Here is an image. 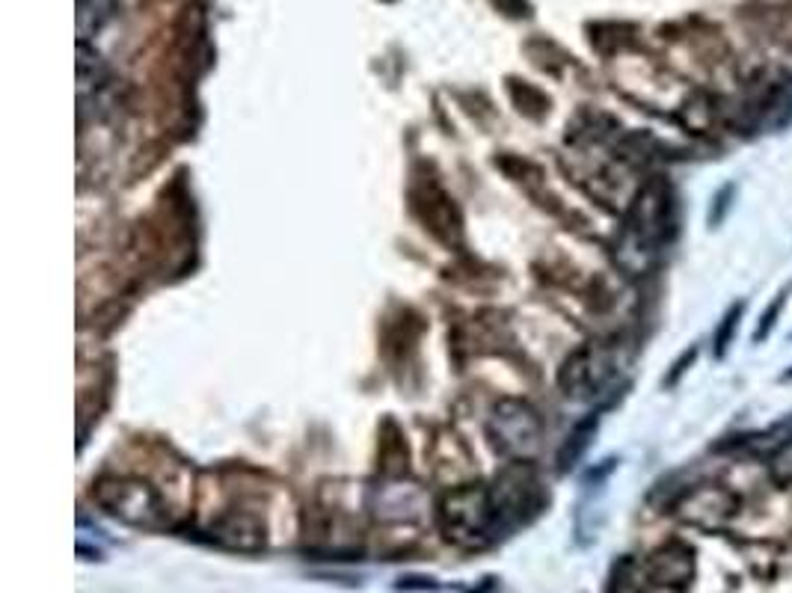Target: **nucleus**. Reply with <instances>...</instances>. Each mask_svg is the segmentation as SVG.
I'll return each mask as SVG.
<instances>
[{
  "label": "nucleus",
  "mask_w": 792,
  "mask_h": 593,
  "mask_svg": "<svg viewBox=\"0 0 792 593\" xmlns=\"http://www.w3.org/2000/svg\"><path fill=\"white\" fill-rule=\"evenodd\" d=\"M440 526L451 543L479 549L493 543L510 526L499 493L490 486H460L442 498Z\"/></svg>",
  "instance_id": "1"
},
{
  "label": "nucleus",
  "mask_w": 792,
  "mask_h": 593,
  "mask_svg": "<svg viewBox=\"0 0 792 593\" xmlns=\"http://www.w3.org/2000/svg\"><path fill=\"white\" fill-rule=\"evenodd\" d=\"M666 215H668V196L662 187H647L645 194L638 196L629 220L624 226V238H620V259L624 264L629 255H638L636 271H645L647 255L656 253V246L666 238Z\"/></svg>",
  "instance_id": "2"
},
{
  "label": "nucleus",
  "mask_w": 792,
  "mask_h": 593,
  "mask_svg": "<svg viewBox=\"0 0 792 593\" xmlns=\"http://www.w3.org/2000/svg\"><path fill=\"white\" fill-rule=\"evenodd\" d=\"M96 502L110 516H117L128 526L157 528L164 526V505L148 484L128 481V477H110L96 486Z\"/></svg>",
  "instance_id": "3"
},
{
  "label": "nucleus",
  "mask_w": 792,
  "mask_h": 593,
  "mask_svg": "<svg viewBox=\"0 0 792 593\" xmlns=\"http://www.w3.org/2000/svg\"><path fill=\"white\" fill-rule=\"evenodd\" d=\"M617 360H615V348L608 344H600V341H591L585 348H579L561 369V377H558V386L564 389L568 398L585 400L594 398L600 389H606L608 380L615 377Z\"/></svg>",
  "instance_id": "4"
},
{
  "label": "nucleus",
  "mask_w": 792,
  "mask_h": 593,
  "mask_svg": "<svg viewBox=\"0 0 792 593\" xmlns=\"http://www.w3.org/2000/svg\"><path fill=\"white\" fill-rule=\"evenodd\" d=\"M490 430L496 437V448L508 458H528L538 448V416H535V409L517 404V400H505L502 407H496Z\"/></svg>",
  "instance_id": "5"
},
{
  "label": "nucleus",
  "mask_w": 792,
  "mask_h": 593,
  "mask_svg": "<svg viewBox=\"0 0 792 593\" xmlns=\"http://www.w3.org/2000/svg\"><path fill=\"white\" fill-rule=\"evenodd\" d=\"M692 573H695V561L683 546H668L662 552H656L647 564V575L659 587H685Z\"/></svg>",
  "instance_id": "6"
},
{
  "label": "nucleus",
  "mask_w": 792,
  "mask_h": 593,
  "mask_svg": "<svg viewBox=\"0 0 792 593\" xmlns=\"http://www.w3.org/2000/svg\"><path fill=\"white\" fill-rule=\"evenodd\" d=\"M215 537L229 549H241V552H255L264 543L262 528L250 516H229L215 528Z\"/></svg>",
  "instance_id": "7"
},
{
  "label": "nucleus",
  "mask_w": 792,
  "mask_h": 593,
  "mask_svg": "<svg viewBox=\"0 0 792 593\" xmlns=\"http://www.w3.org/2000/svg\"><path fill=\"white\" fill-rule=\"evenodd\" d=\"M108 80V66L98 51H92L87 42H78V96L87 98V92H98Z\"/></svg>",
  "instance_id": "8"
},
{
  "label": "nucleus",
  "mask_w": 792,
  "mask_h": 593,
  "mask_svg": "<svg viewBox=\"0 0 792 593\" xmlns=\"http://www.w3.org/2000/svg\"><path fill=\"white\" fill-rule=\"evenodd\" d=\"M113 10H117V0H78L80 40H87V36L105 28L113 19Z\"/></svg>",
  "instance_id": "9"
},
{
  "label": "nucleus",
  "mask_w": 792,
  "mask_h": 593,
  "mask_svg": "<svg viewBox=\"0 0 792 593\" xmlns=\"http://www.w3.org/2000/svg\"><path fill=\"white\" fill-rule=\"evenodd\" d=\"M594 428H597V416H594V418H587V421H582V425H579V428L573 430V437H570L568 448H564V451H561V466L568 469L570 463H573V460H576L579 454H582V451H585L587 437H591V433H594Z\"/></svg>",
  "instance_id": "10"
},
{
  "label": "nucleus",
  "mask_w": 792,
  "mask_h": 593,
  "mask_svg": "<svg viewBox=\"0 0 792 593\" xmlns=\"http://www.w3.org/2000/svg\"><path fill=\"white\" fill-rule=\"evenodd\" d=\"M739 311H743V306H734V309H730V315L724 318L722 332H715V351H724V348H727V341H730V332H734Z\"/></svg>",
  "instance_id": "11"
},
{
  "label": "nucleus",
  "mask_w": 792,
  "mask_h": 593,
  "mask_svg": "<svg viewBox=\"0 0 792 593\" xmlns=\"http://www.w3.org/2000/svg\"><path fill=\"white\" fill-rule=\"evenodd\" d=\"M772 469H774V477H778V481H792V446L783 448L781 454L774 458Z\"/></svg>",
  "instance_id": "12"
}]
</instances>
